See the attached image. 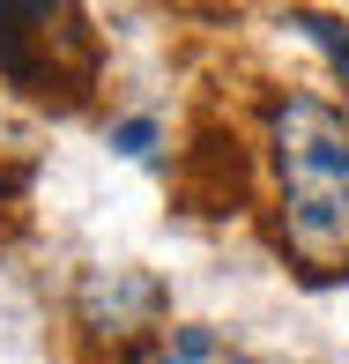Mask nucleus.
<instances>
[{"instance_id": "f257e3e1", "label": "nucleus", "mask_w": 349, "mask_h": 364, "mask_svg": "<svg viewBox=\"0 0 349 364\" xmlns=\"http://www.w3.org/2000/svg\"><path fill=\"white\" fill-rule=\"evenodd\" d=\"M268 164H275V193H282V245L305 268L349 260V112L305 90L275 97Z\"/></svg>"}, {"instance_id": "f03ea898", "label": "nucleus", "mask_w": 349, "mask_h": 364, "mask_svg": "<svg viewBox=\"0 0 349 364\" xmlns=\"http://www.w3.org/2000/svg\"><path fill=\"white\" fill-rule=\"evenodd\" d=\"M60 45L90 53V30L75 8H0V75L23 90H53L60 82Z\"/></svg>"}, {"instance_id": "7ed1b4c3", "label": "nucleus", "mask_w": 349, "mask_h": 364, "mask_svg": "<svg viewBox=\"0 0 349 364\" xmlns=\"http://www.w3.org/2000/svg\"><path fill=\"white\" fill-rule=\"evenodd\" d=\"M163 283L149 268H82V283H75V320L90 327V335H104V342H134L149 335V327L163 320Z\"/></svg>"}, {"instance_id": "20e7f679", "label": "nucleus", "mask_w": 349, "mask_h": 364, "mask_svg": "<svg viewBox=\"0 0 349 364\" xmlns=\"http://www.w3.org/2000/svg\"><path fill=\"white\" fill-rule=\"evenodd\" d=\"M290 30H297V38H312L327 60H335V75L349 82V30H342V23H327V15H305V8H297V15H290Z\"/></svg>"}, {"instance_id": "39448f33", "label": "nucleus", "mask_w": 349, "mask_h": 364, "mask_svg": "<svg viewBox=\"0 0 349 364\" xmlns=\"http://www.w3.org/2000/svg\"><path fill=\"white\" fill-rule=\"evenodd\" d=\"M215 357H223V342H215L208 327H178V335L163 342V350L149 357V364H215Z\"/></svg>"}, {"instance_id": "423d86ee", "label": "nucleus", "mask_w": 349, "mask_h": 364, "mask_svg": "<svg viewBox=\"0 0 349 364\" xmlns=\"http://www.w3.org/2000/svg\"><path fill=\"white\" fill-rule=\"evenodd\" d=\"M156 119H141V112H134V119H119V127H112V149H119V156H134V164H149V156H156Z\"/></svg>"}, {"instance_id": "0eeeda50", "label": "nucleus", "mask_w": 349, "mask_h": 364, "mask_svg": "<svg viewBox=\"0 0 349 364\" xmlns=\"http://www.w3.org/2000/svg\"><path fill=\"white\" fill-rule=\"evenodd\" d=\"M230 364H253V357H230Z\"/></svg>"}]
</instances>
